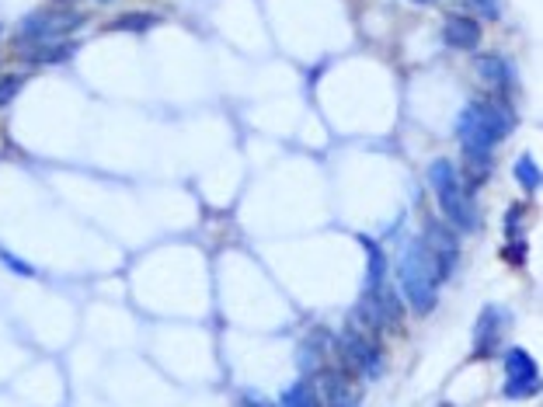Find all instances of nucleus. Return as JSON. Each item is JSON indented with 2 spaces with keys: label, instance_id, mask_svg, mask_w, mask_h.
<instances>
[{
  "label": "nucleus",
  "instance_id": "obj_1",
  "mask_svg": "<svg viewBox=\"0 0 543 407\" xmlns=\"http://www.w3.org/2000/svg\"><path fill=\"white\" fill-rule=\"evenodd\" d=\"M512 129V112L501 101H470L457 116V140L474 164L491 161V150Z\"/></svg>",
  "mask_w": 543,
  "mask_h": 407
},
{
  "label": "nucleus",
  "instance_id": "obj_2",
  "mask_svg": "<svg viewBox=\"0 0 543 407\" xmlns=\"http://www.w3.org/2000/svg\"><path fill=\"white\" fill-rule=\"evenodd\" d=\"M397 283H401V296L408 299V307L415 314H432L439 303V265L435 254L425 241H408L397 261Z\"/></svg>",
  "mask_w": 543,
  "mask_h": 407
},
{
  "label": "nucleus",
  "instance_id": "obj_3",
  "mask_svg": "<svg viewBox=\"0 0 543 407\" xmlns=\"http://www.w3.org/2000/svg\"><path fill=\"white\" fill-rule=\"evenodd\" d=\"M428 185L435 192V203L443 209V216L450 219V227H457L463 234L477 230V209L470 199V188H463V178L453 167V161H432L428 167Z\"/></svg>",
  "mask_w": 543,
  "mask_h": 407
},
{
  "label": "nucleus",
  "instance_id": "obj_4",
  "mask_svg": "<svg viewBox=\"0 0 543 407\" xmlns=\"http://www.w3.org/2000/svg\"><path fill=\"white\" fill-rule=\"evenodd\" d=\"M505 397H530L540 390V369L526 348H508L505 352Z\"/></svg>",
  "mask_w": 543,
  "mask_h": 407
},
{
  "label": "nucleus",
  "instance_id": "obj_5",
  "mask_svg": "<svg viewBox=\"0 0 543 407\" xmlns=\"http://www.w3.org/2000/svg\"><path fill=\"white\" fill-rule=\"evenodd\" d=\"M359 317L366 321V327H379V331H394L401 324V299L394 289L379 285L373 292H366V299L359 303Z\"/></svg>",
  "mask_w": 543,
  "mask_h": 407
},
{
  "label": "nucleus",
  "instance_id": "obj_6",
  "mask_svg": "<svg viewBox=\"0 0 543 407\" xmlns=\"http://www.w3.org/2000/svg\"><path fill=\"white\" fill-rule=\"evenodd\" d=\"M81 25L77 14H60V11H36L21 21V39H36V42H56L63 39L67 32H74Z\"/></svg>",
  "mask_w": 543,
  "mask_h": 407
},
{
  "label": "nucleus",
  "instance_id": "obj_7",
  "mask_svg": "<svg viewBox=\"0 0 543 407\" xmlns=\"http://www.w3.org/2000/svg\"><path fill=\"white\" fill-rule=\"evenodd\" d=\"M341 348H345L348 363L359 369L363 376H379V372H383L379 348H376L370 338H363L359 331H345V334H341Z\"/></svg>",
  "mask_w": 543,
  "mask_h": 407
},
{
  "label": "nucleus",
  "instance_id": "obj_8",
  "mask_svg": "<svg viewBox=\"0 0 543 407\" xmlns=\"http://www.w3.org/2000/svg\"><path fill=\"white\" fill-rule=\"evenodd\" d=\"M505 321H508V314L499 310V307H484V314L477 317V355H481V359H488V355L495 352Z\"/></svg>",
  "mask_w": 543,
  "mask_h": 407
},
{
  "label": "nucleus",
  "instance_id": "obj_9",
  "mask_svg": "<svg viewBox=\"0 0 543 407\" xmlns=\"http://www.w3.org/2000/svg\"><path fill=\"white\" fill-rule=\"evenodd\" d=\"M443 39L453 49H474L481 42V25L467 14H450L446 25H443Z\"/></svg>",
  "mask_w": 543,
  "mask_h": 407
},
{
  "label": "nucleus",
  "instance_id": "obj_10",
  "mask_svg": "<svg viewBox=\"0 0 543 407\" xmlns=\"http://www.w3.org/2000/svg\"><path fill=\"white\" fill-rule=\"evenodd\" d=\"M359 244L366 247V292H373L387 279V254L373 237H359Z\"/></svg>",
  "mask_w": 543,
  "mask_h": 407
},
{
  "label": "nucleus",
  "instance_id": "obj_11",
  "mask_svg": "<svg viewBox=\"0 0 543 407\" xmlns=\"http://www.w3.org/2000/svg\"><path fill=\"white\" fill-rule=\"evenodd\" d=\"M477 77L491 87H508L512 81V70L501 56H477Z\"/></svg>",
  "mask_w": 543,
  "mask_h": 407
},
{
  "label": "nucleus",
  "instance_id": "obj_12",
  "mask_svg": "<svg viewBox=\"0 0 543 407\" xmlns=\"http://www.w3.org/2000/svg\"><path fill=\"white\" fill-rule=\"evenodd\" d=\"M286 407H314L321 397H317V383H307V379H299V383H292L290 390H283V397H279Z\"/></svg>",
  "mask_w": 543,
  "mask_h": 407
},
{
  "label": "nucleus",
  "instance_id": "obj_13",
  "mask_svg": "<svg viewBox=\"0 0 543 407\" xmlns=\"http://www.w3.org/2000/svg\"><path fill=\"white\" fill-rule=\"evenodd\" d=\"M317 387H324V390H328V404H355V401H359L355 394H348V390H345V379H341V376H334V372H324V376L317 379Z\"/></svg>",
  "mask_w": 543,
  "mask_h": 407
},
{
  "label": "nucleus",
  "instance_id": "obj_14",
  "mask_svg": "<svg viewBox=\"0 0 543 407\" xmlns=\"http://www.w3.org/2000/svg\"><path fill=\"white\" fill-rule=\"evenodd\" d=\"M515 178H519V185H523L526 192H540L543 174L533 157H519V161H515Z\"/></svg>",
  "mask_w": 543,
  "mask_h": 407
},
{
  "label": "nucleus",
  "instance_id": "obj_15",
  "mask_svg": "<svg viewBox=\"0 0 543 407\" xmlns=\"http://www.w3.org/2000/svg\"><path fill=\"white\" fill-rule=\"evenodd\" d=\"M150 25H157L154 14H125V18H119L112 28H123V32H143V28H150Z\"/></svg>",
  "mask_w": 543,
  "mask_h": 407
},
{
  "label": "nucleus",
  "instance_id": "obj_16",
  "mask_svg": "<svg viewBox=\"0 0 543 407\" xmlns=\"http://www.w3.org/2000/svg\"><path fill=\"white\" fill-rule=\"evenodd\" d=\"M470 7L481 11V18H488V21L499 18V0H470Z\"/></svg>",
  "mask_w": 543,
  "mask_h": 407
},
{
  "label": "nucleus",
  "instance_id": "obj_17",
  "mask_svg": "<svg viewBox=\"0 0 543 407\" xmlns=\"http://www.w3.org/2000/svg\"><path fill=\"white\" fill-rule=\"evenodd\" d=\"M0 261H4V265H11V268H14L18 275H36V268H32V265L18 261V258H14V254H7V251H0Z\"/></svg>",
  "mask_w": 543,
  "mask_h": 407
},
{
  "label": "nucleus",
  "instance_id": "obj_18",
  "mask_svg": "<svg viewBox=\"0 0 543 407\" xmlns=\"http://www.w3.org/2000/svg\"><path fill=\"white\" fill-rule=\"evenodd\" d=\"M18 94V81H0V105H7Z\"/></svg>",
  "mask_w": 543,
  "mask_h": 407
},
{
  "label": "nucleus",
  "instance_id": "obj_19",
  "mask_svg": "<svg viewBox=\"0 0 543 407\" xmlns=\"http://www.w3.org/2000/svg\"><path fill=\"white\" fill-rule=\"evenodd\" d=\"M415 4H435V0H415Z\"/></svg>",
  "mask_w": 543,
  "mask_h": 407
},
{
  "label": "nucleus",
  "instance_id": "obj_20",
  "mask_svg": "<svg viewBox=\"0 0 543 407\" xmlns=\"http://www.w3.org/2000/svg\"><path fill=\"white\" fill-rule=\"evenodd\" d=\"M98 4H112V0H98Z\"/></svg>",
  "mask_w": 543,
  "mask_h": 407
}]
</instances>
